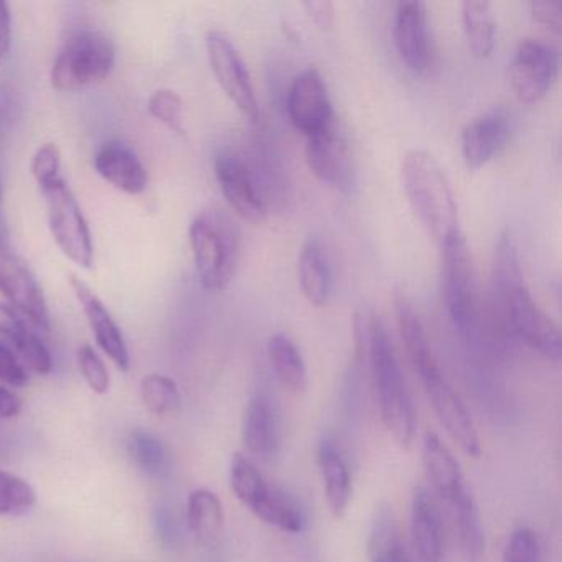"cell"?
<instances>
[{
    "mask_svg": "<svg viewBox=\"0 0 562 562\" xmlns=\"http://www.w3.org/2000/svg\"><path fill=\"white\" fill-rule=\"evenodd\" d=\"M493 284L512 334L546 360L561 361L562 344L558 325L539 307L526 288L518 248L509 232L503 233L496 245Z\"/></svg>",
    "mask_w": 562,
    "mask_h": 562,
    "instance_id": "6da1fadb",
    "label": "cell"
},
{
    "mask_svg": "<svg viewBox=\"0 0 562 562\" xmlns=\"http://www.w3.org/2000/svg\"><path fill=\"white\" fill-rule=\"evenodd\" d=\"M364 358L370 363L381 420L390 436L407 449L416 434V411L393 341L376 315L367 317Z\"/></svg>",
    "mask_w": 562,
    "mask_h": 562,
    "instance_id": "7a4b0ae2",
    "label": "cell"
},
{
    "mask_svg": "<svg viewBox=\"0 0 562 562\" xmlns=\"http://www.w3.org/2000/svg\"><path fill=\"white\" fill-rule=\"evenodd\" d=\"M401 177L411 209L439 245L462 232L452 187L432 154L409 150L404 156Z\"/></svg>",
    "mask_w": 562,
    "mask_h": 562,
    "instance_id": "3957f363",
    "label": "cell"
},
{
    "mask_svg": "<svg viewBox=\"0 0 562 562\" xmlns=\"http://www.w3.org/2000/svg\"><path fill=\"white\" fill-rule=\"evenodd\" d=\"M190 246L200 282L209 291H222L235 278L241 243L235 223L218 212H205L190 225Z\"/></svg>",
    "mask_w": 562,
    "mask_h": 562,
    "instance_id": "277c9868",
    "label": "cell"
},
{
    "mask_svg": "<svg viewBox=\"0 0 562 562\" xmlns=\"http://www.w3.org/2000/svg\"><path fill=\"white\" fill-rule=\"evenodd\" d=\"M116 64L114 42L103 32H75L65 42L52 67V87L58 91H80L110 77Z\"/></svg>",
    "mask_w": 562,
    "mask_h": 562,
    "instance_id": "5b68a950",
    "label": "cell"
},
{
    "mask_svg": "<svg viewBox=\"0 0 562 562\" xmlns=\"http://www.w3.org/2000/svg\"><path fill=\"white\" fill-rule=\"evenodd\" d=\"M442 288L447 314L462 340H472L476 330V285L472 252L462 232L440 245Z\"/></svg>",
    "mask_w": 562,
    "mask_h": 562,
    "instance_id": "8992f818",
    "label": "cell"
},
{
    "mask_svg": "<svg viewBox=\"0 0 562 562\" xmlns=\"http://www.w3.org/2000/svg\"><path fill=\"white\" fill-rule=\"evenodd\" d=\"M41 190L47 203L48 226L58 248L75 265L90 269L94 259L90 226L67 180L60 177Z\"/></svg>",
    "mask_w": 562,
    "mask_h": 562,
    "instance_id": "52a82bcc",
    "label": "cell"
},
{
    "mask_svg": "<svg viewBox=\"0 0 562 562\" xmlns=\"http://www.w3.org/2000/svg\"><path fill=\"white\" fill-rule=\"evenodd\" d=\"M0 294L9 307L21 314L32 327L50 330L47 299L29 266L11 248L4 226L0 225Z\"/></svg>",
    "mask_w": 562,
    "mask_h": 562,
    "instance_id": "ba28073f",
    "label": "cell"
},
{
    "mask_svg": "<svg viewBox=\"0 0 562 562\" xmlns=\"http://www.w3.org/2000/svg\"><path fill=\"white\" fill-rule=\"evenodd\" d=\"M206 52L213 75L232 103L256 123L259 117L258 98L252 87L251 75L239 52L228 35L220 31L206 35Z\"/></svg>",
    "mask_w": 562,
    "mask_h": 562,
    "instance_id": "9c48e42d",
    "label": "cell"
},
{
    "mask_svg": "<svg viewBox=\"0 0 562 562\" xmlns=\"http://www.w3.org/2000/svg\"><path fill=\"white\" fill-rule=\"evenodd\" d=\"M558 75V52L544 42H521L509 64V83L516 98L526 104L544 100Z\"/></svg>",
    "mask_w": 562,
    "mask_h": 562,
    "instance_id": "30bf717a",
    "label": "cell"
},
{
    "mask_svg": "<svg viewBox=\"0 0 562 562\" xmlns=\"http://www.w3.org/2000/svg\"><path fill=\"white\" fill-rule=\"evenodd\" d=\"M305 157L321 182L347 193L353 189L355 170L350 146L337 121L307 137Z\"/></svg>",
    "mask_w": 562,
    "mask_h": 562,
    "instance_id": "8fae6325",
    "label": "cell"
},
{
    "mask_svg": "<svg viewBox=\"0 0 562 562\" xmlns=\"http://www.w3.org/2000/svg\"><path fill=\"white\" fill-rule=\"evenodd\" d=\"M419 380L426 391L427 400L432 404L437 417L452 437L453 442L459 443L467 456L479 457L480 440L475 424L452 384L443 376L440 364L419 374Z\"/></svg>",
    "mask_w": 562,
    "mask_h": 562,
    "instance_id": "7c38bea8",
    "label": "cell"
},
{
    "mask_svg": "<svg viewBox=\"0 0 562 562\" xmlns=\"http://www.w3.org/2000/svg\"><path fill=\"white\" fill-rule=\"evenodd\" d=\"M288 116L292 126L305 137L318 133L335 120L327 83L317 68L308 67L295 75L289 87Z\"/></svg>",
    "mask_w": 562,
    "mask_h": 562,
    "instance_id": "4fadbf2b",
    "label": "cell"
},
{
    "mask_svg": "<svg viewBox=\"0 0 562 562\" xmlns=\"http://www.w3.org/2000/svg\"><path fill=\"white\" fill-rule=\"evenodd\" d=\"M215 176L223 196L236 215L251 223H261L266 218L265 196L251 170L239 157L220 154L215 160Z\"/></svg>",
    "mask_w": 562,
    "mask_h": 562,
    "instance_id": "5bb4252c",
    "label": "cell"
},
{
    "mask_svg": "<svg viewBox=\"0 0 562 562\" xmlns=\"http://www.w3.org/2000/svg\"><path fill=\"white\" fill-rule=\"evenodd\" d=\"M394 42L404 64L416 71L426 74L432 60L429 22L426 4L419 0H403L396 5L394 15Z\"/></svg>",
    "mask_w": 562,
    "mask_h": 562,
    "instance_id": "9a60e30c",
    "label": "cell"
},
{
    "mask_svg": "<svg viewBox=\"0 0 562 562\" xmlns=\"http://www.w3.org/2000/svg\"><path fill=\"white\" fill-rule=\"evenodd\" d=\"M512 137V120L502 108L486 111L470 121L462 131L463 162L469 169H482L493 157L498 156Z\"/></svg>",
    "mask_w": 562,
    "mask_h": 562,
    "instance_id": "2e32d148",
    "label": "cell"
},
{
    "mask_svg": "<svg viewBox=\"0 0 562 562\" xmlns=\"http://www.w3.org/2000/svg\"><path fill=\"white\" fill-rule=\"evenodd\" d=\"M70 285L87 315L88 324L97 338L98 347L116 364L117 370L126 373L131 367L130 350L120 325L111 317L110 311L104 307L97 294L91 291L87 282L77 276H70Z\"/></svg>",
    "mask_w": 562,
    "mask_h": 562,
    "instance_id": "e0dca14e",
    "label": "cell"
},
{
    "mask_svg": "<svg viewBox=\"0 0 562 562\" xmlns=\"http://www.w3.org/2000/svg\"><path fill=\"white\" fill-rule=\"evenodd\" d=\"M0 337L18 353L27 370L37 374H48L54 370L50 351L42 338L32 330V325L8 304H0Z\"/></svg>",
    "mask_w": 562,
    "mask_h": 562,
    "instance_id": "ac0fdd59",
    "label": "cell"
},
{
    "mask_svg": "<svg viewBox=\"0 0 562 562\" xmlns=\"http://www.w3.org/2000/svg\"><path fill=\"white\" fill-rule=\"evenodd\" d=\"M411 542L419 562L442 561V522L436 502L424 486L414 490L411 503Z\"/></svg>",
    "mask_w": 562,
    "mask_h": 562,
    "instance_id": "d6986e66",
    "label": "cell"
},
{
    "mask_svg": "<svg viewBox=\"0 0 562 562\" xmlns=\"http://www.w3.org/2000/svg\"><path fill=\"white\" fill-rule=\"evenodd\" d=\"M94 167L106 182L127 195H140L149 183L146 167L126 144H104L94 157Z\"/></svg>",
    "mask_w": 562,
    "mask_h": 562,
    "instance_id": "ffe728a7",
    "label": "cell"
},
{
    "mask_svg": "<svg viewBox=\"0 0 562 562\" xmlns=\"http://www.w3.org/2000/svg\"><path fill=\"white\" fill-rule=\"evenodd\" d=\"M243 442L248 452L262 462H269L279 453L281 432H279L278 413L271 400L265 394H256L246 407Z\"/></svg>",
    "mask_w": 562,
    "mask_h": 562,
    "instance_id": "44dd1931",
    "label": "cell"
},
{
    "mask_svg": "<svg viewBox=\"0 0 562 562\" xmlns=\"http://www.w3.org/2000/svg\"><path fill=\"white\" fill-rule=\"evenodd\" d=\"M423 463L427 480L440 502L450 506L465 492L467 486L459 462L437 434L427 432L424 436Z\"/></svg>",
    "mask_w": 562,
    "mask_h": 562,
    "instance_id": "7402d4cb",
    "label": "cell"
},
{
    "mask_svg": "<svg viewBox=\"0 0 562 562\" xmlns=\"http://www.w3.org/2000/svg\"><path fill=\"white\" fill-rule=\"evenodd\" d=\"M299 284L308 304L325 307L330 301L331 279L330 261L327 251L317 236H311L302 246L297 261Z\"/></svg>",
    "mask_w": 562,
    "mask_h": 562,
    "instance_id": "603a6c76",
    "label": "cell"
},
{
    "mask_svg": "<svg viewBox=\"0 0 562 562\" xmlns=\"http://www.w3.org/2000/svg\"><path fill=\"white\" fill-rule=\"evenodd\" d=\"M394 308H396L397 325H400L401 338L406 347L407 358L413 364L416 374L424 373L429 368L439 364L432 345L427 337L426 328L419 318L416 308L403 292L394 294Z\"/></svg>",
    "mask_w": 562,
    "mask_h": 562,
    "instance_id": "cb8c5ba5",
    "label": "cell"
},
{
    "mask_svg": "<svg viewBox=\"0 0 562 562\" xmlns=\"http://www.w3.org/2000/svg\"><path fill=\"white\" fill-rule=\"evenodd\" d=\"M317 459L328 509L335 518H341L351 498L350 470L331 440H324L321 443Z\"/></svg>",
    "mask_w": 562,
    "mask_h": 562,
    "instance_id": "d4e9b609",
    "label": "cell"
},
{
    "mask_svg": "<svg viewBox=\"0 0 562 562\" xmlns=\"http://www.w3.org/2000/svg\"><path fill=\"white\" fill-rule=\"evenodd\" d=\"M368 559L370 562H416L390 506H381L371 522Z\"/></svg>",
    "mask_w": 562,
    "mask_h": 562,
    "instance_id": "484cf974",
    "label": "cell"
},
{
    "mask_svg": "<svg viewBox=\"0 0 562 562\" xmlns=\"http://www.w3.org/2000/svg\"><path fill=\"white\" fill-rule=\"evenodd\" d=\"M187 525L202 544L215 546L222 538L225 526V512L218 496L206 488L190 493L187 502Z\"/></svg>",
    "mask_w": 562,
    "mask_h": 562,
    "instance_id": "4316f807",
    "label": "cell"
},
{
    "mask_svg": "<svg viewBox=\"0 0 562 562\" xmlns=\"http://www.w3.org/2000/svg\"><path fill=\"white\" fill-rule=\"evenodd\" d=\"M249 509L259 519L281 529V531L292 532V535L304 531V513L299 508L295 499H292L278 486L268 483Z\"/></svg>",
    "mask_w": 562,
    "mask_h": 562,
    "instance_id": "83f0119b",
    "label": "cell"
},
{
    "mask_svg": "<svg viewBox=\"0 0 562 562\" xmlns=\"http://www.w3.org/2000/svg\"><path fill=\"white\" fill-rule=\"evenodd\" d=\"M268 357L282 386L292 393H304L307 390V367L291 337L285 334L272 335L268 340Z\"/></svg>",
    "mask_w": 562,
    "mask_h": 562,
    "instance_id": "f1b7e54d",
    "label": "cell"
},
{
    "mask_svg": "<svg viewBox=\"0 0 562 562\" xmlns=\"http://www.w3.org/2000/svg\"><path fill=\"white\" fill-rule=\"evenodd\" d=\"M462 29L470 54L475 58H488L495 48L496 21L492 4L483 0H467L462 9Z\"/></svg>",
    "mask_w": 562,
    "mask_h": 562,
    "instance_id": "f546056e",
    "label": "cell"
},
{
    "mask_svg": "<svg viewBox=\"0 0 562 562\" xmlns=\"http://www.w3.org/2000/svg\"><path fill=\"white\" fill-rule=\"evenodd\" d=\"M452 513L453 526L462 546L463 555L469 562H482L485 555V535L475 499L469 488L449 506Z\"/></svg>",
    "mask_w": 562,
    "mask_h": 562,
    "instance_id": "4dcf8cb0",
    "label": "cell"
},
{
    "mask_svg": "<svg viewBox=\"0 0 562 562\" xmlns=\"http://www.w3.org/2000/svg\"><path fill=\"white\" fill-rule=\"evenodd\" d=\"M127 450L140 472L153 479H164L169 472V453L162 439L147 429H134L127 439Z\"/></svg>",
    "mask_w": 562,
    "mask_h": 562,
    "instance_id": "1f68e13d",
    "label": "cell"
},
{
    "mask_svg": "<svg viewBox=\"0 0 562 562\" xmlns=\"http://www.w3.org/2000/svg\"><path fill=\"white\" fill-rule=\"evenodd\" d=\"M144 406L156 416L177 413L182 406V394L172 378L149 374L140 383Z\"/></svg>",
    "mask_w": 562,
    "mask_h": 562,
    "instance_id": "d6a6232c",
    "label": "cell"
},
{
    "mask_svg": "<svg viewBox=\"0 0 562 562\" xmlns=\"http://www.w3.org/2000/svg\"><path fill=\"white\" fill-rule=\"evenodd\" d=\"M35 503L37 492L27 480L0 470V516L24 515Z\"/></svg>",
    "mask_w": 562,
    "mask_h": 562,
    "instance_id": "836d02e7",
    "label": "cell"
},
{
    "mask_svg": "<svg viewBox=\"0 0 562 562\" xmlns=\"http://www.w3.org/2000/svg\"><path fill=\"white\" fill-rule=\"evenodd\" d=\"M149 113L160 123L183 134V103L182 98L172 90H159L150 97Z\"/></svg>",
    "mask_w": 562,
    "mask_h": 562,
    "instance_id": "e575fe53",
    "label": "cell"
},
{
    "mask_svg": "<svg viewBox=\"0 0 562 562\" xmlns=\"http://www.w3.org/2000/svg\"><path fill=\"white\" fill-rule=\"evenodd\" d=\"M503 562H541V546L536 532L529 528L515 529L503 551Z\"/></svg>",
    "mask_w": 562,
    "mask_h": 562,
    "instance_id": "d590c367",
    "label": "cell"
},
{
    "mask_svg": "<svg viewBox=\"0 0 562 562\" xmlns=\"http://www.w3.org/2000/svg\"><path fill=\"white\" fill-rule=\"evenodd\" d=\"M78 364H80L85 381L94 393L106 394L110 391L111 380L106 364L91 345H83L78 350Z\"/></svg>",
    "mask_w": 562,
    "mask_h": 562,
    "instance_id": "8d00e7d4",
    "label": "cell"
},
{
    "mask_svg": "<svg viewBox=\"0 0 562 562\" xmlns=\"http://www.w3.org/2000/svg\"><path fill=\"white\" fill-rule=\"evenodd\" d=\"M61 156L55 144H45L35 153L32 159V173L37 180L38 187L47 186L54 180L60 179Z\"/></svg>",
    "mask_w": 562,
    "mask_h": 562,
    "instance_id": "74e56055",
    "label": "cell"
},
{
    "mask_svg": "<svg viewBox=\"0 0 562 562\" xmlns=\"http://www.w3.org/2000/svg\"><path fill=\"white\" fill-rule=\"evenodd\" d=\"M0 381L12 387L27 386L31 381L27 368L4 340H0Z\"/></svg>",
    "mask_w": 562,
    "mask_h": 562,
    "instance_id": "f35d334b",
    "label": "cell"
},
{
    "mask_svg": "<svg viewBox=\"0 0 562 562\" xmlns=\"http://www.w3.org/2000/svg\"><path fill=\"white\" fill-rule=\"evenodd\" d=\"M154 525H156L159 541L162 542L167 549L180 548V544H182V532H180L176 516H173V513L170 512L167 506H159V508L156 509Z\"/></svg>",
    "mask_w": 562,
    "mask_h": 562,
    "instance_id": "ab89813d",
    "label": "cell"
},
{
    "mask_svg": "<svg viewBox=\"0 0 562 562\" xmlns=\"http://www.w3.org/2000/svg\"><path fill=\"white\" fill-rule=\"evenodd\" d=\"M532 19L548 27L554 34L562 32V2L561 0H532L529 4Z\"/></svg>",
    "mask_w": 562,
    "mask_h": 562,
    "instance_id": "60d3db41",
    "label": "cell"
},
{
    "mask_svg": "<svg viewBox=\"0 0 562 562\" xmlns=\"http://www.w3.org/2000/svg\"><path fill=\"white\" fill-rule=\"evenodd\" d=\"M302 8L321 31H331L335 25V8L330 0H307Z\"/></svg>",
    "mask_w": 562,
    "mask_h": 562,
    "instance_id": "b9f144b4",
    "label": "cell"
},
{
    "mask_svg": "<svg viewBox=\"0 0 562 562\" xmlns=\"http://www.w3.org/2000/svg\"><path fill=\"white\" fill-rule=\"evenodd\" d=\"M12 38V15L8 2L0 0V65L8 57Z\"/></svg>",
    "mask_w": 562,
    "mask_h": 562,
    "instance_id": "7bdbcfd3",
    "label": "cell"
},
{
    "mask_svg": "<svg viewBox=\"0 0 562 562\" xmlns=\"http://www.w3.org/2000/svg\"><path fill=\"white\" fill-rule=\"evenodd\" d=\"M22 411V403L14 391L8 390L4 384H0V419H12L19 416Z\"/></svg>",
    "mask_w": 562,
    "mask_h": 562,
    "instance_id": "ee69618b",
    "label": "cell"
},
{
    "mask_svg": "<svg viewBox=\"0 0 562 562\" xmlns=\"http://www.w3.org/2000/svg\"><path fill=\"white\" fill-rule=\"evenodd\" d=\"M9 117V97L5 91H0V131L4 130V123Z\"/></svg>",
    "mask_w": 562,
    "mask_h": 562,
    "instance_id": "f6af8a7d",
    "label": "cell"
},
{
    "mask_svg": "<svg viewBox=\"0 0 562 562\" xmlns=\"http://www.w3.org/2000/svg\"><path fill=\"white\" fill-rule=\"evenodd\" d=\"M0 202H2V177H0Z\"/></svg>",
    "mask_w": 562,
    "mask_h": 562,
    "instance_id": "bcb514c9",
    "label": "cell"
}]
</instances>
